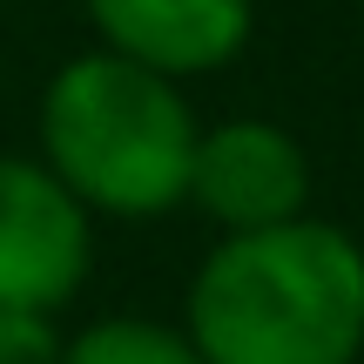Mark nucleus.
Returning a JSON list of instances; mask_svg holds the SVG:
<instances>
[{
  "label": "nucleus",
  "instance_id": "39448f33",
  "mask_svg": "<svg viewBox=\"0 0 364 364\" xmlns=\"http://www.w3.org/2000/svg\"><path fill=\"white\" fill-rule=\"evenodd\" d=\"M108 54L142 61L169 81L230 68L257 34V0H81Z\"/></svg>",
  "mask_w": 364,
  "mask_h": 364
},
{
  "label": "nucleus",
  "instance_id": "423d86ee",
  "mask_svg": "<svg viewBox=\"0 0 364 364\" xmlns=\"http://www.w3.org/2000/svg\"><path fill=\"white\" fill-rule=\"evenodd\" d=\"M61 364H203L182 324L156 317H95L75 338H61Z\"/></svg>",
  "mask_w": 364,
  "mask_h": 364
},
{
  "label": "nucleus",
  "instance_id": "20e7f679",
  "mask_svg": "<svg viewBox=\"0 0 364 364\" xmlns=\"http://www.w3.org/2000/svg\"><path fill=\"white\" fill-rule=\"evenodd\" d=\"M189 209H203L223 236L236 230H270L311 209V156L284 122L230 115L196 135L189 156Z\"/></svg>",
  "mask_w": 364,
  "mask_h": 364
},
{
  "label": "nucleus",
  "instance_id": "f257e3e1",
  "mask_svg": "<svg viewBox=\"0 0 364 364\" xmlns=\"http://www.w3.org/2000/svg\"><path fill=\"white\" fill-rule=\"evenodd\" d=\"M182 331L203 364H358L364 243L311 209L223 236L189 277Z\"/></svg>",
  "mask_w": 364,
  "mask_h": 364
},
{
  "label": "nucleus",
  "instance_id": "6e6552de",
  "mask_svg": "<svg viewBox=\"0 0 364 364\" xmlns=\"http://www.w3.org/2000/svg\"><path fill=\"white\" fill-rule=\"evenodd\" d=\"M358 7H364V0H358Z\"/></svg>",
  "mask_w": 364,
  "mask_h": 364
},
{
  "label": "nucleus",
  "instance_id": "0eeeda50",
  "mask_svg": "<svg viewBox=\"0 0 364 364\" xmlns=\"http://www.w3.org/2000/svg\"><path fill=\"white\" fill-rule=\"evenodd\" d=\"M0 364H61L54 311H0Z\"/></svg>",
  "mask_w": 364,
  "mask_h": 364
},
{
  "label": "nucleus",
  "instance_id": "f03ea898",
  "mask_svg": "<svg viewBox=\"0 0 364 364\" xmlns=\"http://www.w3.org/2000/svg\"><path fill=\"white\" fill-rule=\"evenodd\" d=\"M196 135L203 122L182 81L142 61H122L108 48L61 61L34 108L41 162L81 196L88 216L115 223H149L182 209Z\"/></svg>",
  "mask_w": 364,
  "mask_h": 364
},
{
  "label": "nucleus",
  "instance_id": "7ed1b4c3",
  "mask_svg": "<svg viewBox=\"0 0 364 364\" xmlns=\"http://www.w3.org/2000/svg\"><path fill=\"white\" fill-rule=\"evenodd\" d=\"M95 270V216L41 156H0V311H54Z\"/></svg>",
  "mask_w": 364,
  "mask_h": 364
}]
</instances>
